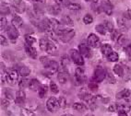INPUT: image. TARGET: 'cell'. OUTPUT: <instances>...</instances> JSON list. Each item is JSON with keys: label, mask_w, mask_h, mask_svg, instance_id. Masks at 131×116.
I'll use <instances>...</instances> for the list:
<instances>
[{"label": "cell", "mask_w": 131, "mask_h": 116, "mask_svg": "<svg viewBox=\"0 0 131 116\" xmlns=\"http://www.w3.org/2000/svg\"><path fill=\"white\" fill-rule=\"evenodd\" d=\"M46 108L47 110L51 112H54L56 111L60 108V105H59V100L54 97L49 98L46 101Z\"/></svg>", "instance_id": "1"}, {"label": "cell", "mask_w": 131, "mask_h": 116, "mask_svg": "<svg viewBox=\"0 0 131 116\" xmlns=\"http://www.w3.org/2000/svg\"><path fill=\"white\" fill-rule=\"evenodd\" d=\"M70 57L73 60V62L78 65H84V59L82 57V54L76 49L70 50Z\"/></svg>", "instance_id": "2"}, {"label": "cell", "mask_w": 131, "mask_h": 116, "mask_svg": "<svg viewBox=\"0 0 131 116\" xmlns=\"http://www.w3.org/2000/svg\"><path fill=\"white\" fill-rule=\"evenodd\" d=\"M7 82L10 85H15L19 79V71H17L15 69H10L7 71Z\"/></svg>", "instance_id": "3"}, {"label": "cell", "mask_w": 131, "mask_h": 116, "mask_svg": "<svg viewBox=\"0 0 131 116\" xmlns=\"http://www.w3.org/2000/svg\"><path fill=\"white\" fill-rule=\"evenodd\" d=\"M74 36H75V31L70 29V30H66L62 34L59 35L58 37L61 42H63L64 43H67V42H70L71 40L74 38Z\"/></svg>", "instance_id": "4"}, {"label": "cell", "mask_w": 131, "mask_h": 116, "mask_svg": "<svg viewBox=\"0 0 131 116\" xmlns=\"http://www.w3.org/2000/svg\"><path fill=\"white\" fill-rule=\"evenodd\" d=\"M106 77V71L103 68H97L94 72V76L92 77L94 81L96 82H102L104 80Z\"/></svg>", "instance_id": "5"}, {"label": "cell", "mask_w": 131, "mask_h": 116, "mask_svg": "<svg viewBox=\"0 0 131 116\" xmlns=\"http://www.w3.org/2000/svg\"><path fill=\"white\" fill-rule=\"evenodd\" d=\"M87 44L90 45L91 47H93V48H96L100 45V39L96 34L94 33H91L89 35V37L87 39Z\"/></svg>", "instance_id": "6"}, {"label": "cell", "mask_w": 131, "mask_h": 116, "mask_svg": "<svg viewBox=\"0 0 131 116\" xmlns=\"http://www.w3.org/2000/svg\"><path fill=\"white\" fill-rule=\"evenodd\" d=\"M7 35H8V37L10 38V40H11V42H15V41L18 39V37H19L18 29H17L15 26L12 25V24H11V26L7 27Z\"/></svg>", "instance_id": "7"}, {"label": "cell", "mask_w": 131, "mask_h": 116, "mask_svg": "<svg viewBox=\"0 0 131 116\" xmlns=\"http://www.w3.org/2000/svg\"><path fill=\"white\" fill-rule=\"evenodd\" d=\"M13 7L18 13H24L27 7L22 0H13Z\"/></svg>", "instance_id": "8"}, {"label": "cell", "mask_w": 131, "mask_h": 116, "mask_svg": "<svg viewBox=\"0 0 131 116\" xmlns=\"http://www.w3.org/2000/svg\"><path fill=\"white\" fill-rule=\"evenodd\" d=\"M102 9L106 15L110 16L113 14V6L109 0H103L102 2Z\"/></svg>", "instance_id": "9"}, {"label": "cell", "mask_w": 131, "mask_h": 116, "mask_svg": "<svg viewBox=\"0 0 131 116\" xmlns=\"http://www.w3.org/2000/svg\"><path fill=\"white\" fill-rule=\"evenodd\" d=\"M79 51L81 53L82 55L85 56L86 58H91V52L90 48L88 47V44L86 43H81L79 45Z\"/></svg>", "instance_id": "10"}, {"label": "cell", "mask_w": 131, "mask_h": 116, "mask_svg": "<svg viewBox=\"0 0 131 116\" xmlns=\"http://www.w3.org/2000/svg\"><path fill=\"white\" fill-rule=\"evenodd\" d=\"M16 104L17 105H23L26 101V96H25V92H24L22 89L20 90L17 91V94H16Z\"/></svg>", "instance_id": "11"}, {"label": "cell", "mask_w": 131, "mask_h": 116, "mask_svg": "<svg viewBox=\"0 0 131 116\" xmlns=\"http://www.w3.org/2000/svg\"><path fill=\"white\" fill-rule=\"evenodd\" d=\"M75 76H76V79L79 84H81L84 82L85 80V75H84V70L82 69L81 67H78L76 68L75 71Z\"/></svg>", "instance_id": "12"}, {"label": "cell", "mask_w": 131, "mask_h": 116, "mask_svg": "<svg viewBox=\"0 0 131 116\" xmlns=\"http://www.w3.org/2000/svg\"><path fill=\"white\" fill-rule=\"evenodd\" d=\"M116 108L119 111H126V112H128V111H130V110H131L130 103H129L127 100L123 101V102H118V103L116 104Z\"/></svg>", "instance_id": "13"}, {"label": "cell", "mask_w": 131, "mask_h": 116, "mask_svg": "<svg viewBox=\"0 0 131 116\" xmlns=\"http://www.w3.org/2000/svg\"><path fill=\"white\" fill-rule=\"evenodd\" d=\"M45 52H46L50 55H57V48L54 45V43H53L51 41L48 42V44H47L46 49H45Z\"/></svg>", "instance_id": "14"}, {"label": "cell", "mask_w": 131, "mask_h": 116, "mask_svg": "<svg viewBox=\"0 0 131 116\" xmlns=\"http://www.w3.org/2000/svg\"><path fill=\"white\" fill-rule=\"evenodd\" d=\"M25 51H26V53H27V54H28L30 58H32V59H36V58H37V56H38L37 52H36L35 48L32 47V45H29V44L26 43Z\"/></svg>", "instance_id": "15"}, {"label": "cell", "mask_w": 131, "mask_h": 116, "mask_svg": "<svg viewBox=\"0 0 131 116\" xmlns=\"http://www.w3.org/2000/svg\"><path fill=\"white\" fill-rule=\"evenodd\" d=\"M42 87L40 81L36 78L30 79V84H29V88H30V90L32 91H39L40 88Z\"/></svg>", "instance_id": "16"}, {"label": "cell", "mask_w": 131, "mask_h": 116, "mask_svg": "<svg viewBox=\"0 0 131 116\" xmlns=\"http://www.w3.org/2000/svg\"><path fill=\"white\" fill-rule=\"evenodd\" d=\"M30 21H31V23L35 26L39 30H41V31H45V26L42 20H40V19H31Z\"/></svg>", "instance_id": "17"}, {"label": "cell", "mask_w": 131, "mask_h": 116, "mask_svg": "<svg viewBox=\"0 0 131 116\" xmlns=\"http://www.w3.org/2000/svg\"><path fill=\"white\" fill-rule=\"evenodd\" d=\"M33 10H34V13H35L36 17L39 18V17L42 16L45 14V9L43 7H42V4H39V3H35L34 6H33Z\"/></svg>", "instance_id": "18"}, {"label": "cell", "mask_w": 131, "mask_h": 116, "mask_svg": "<svg viewBox=\"0 0 131 116\" xmlns=\"http://www.w3.org/2000/svg\"><path fill=\"white\" fill-rule=\"evenodd\" d=\"M131 95V91L129 90V89H127V88H125V89H123L122 91H120V92H118L116 94V98L118 99V100H122V99H127V98H129Z\"/></svg>", "instance_id": "19"}, {"label": "cell", "mask_w": 131, "mask_h": 116, "mask_svg": "<svg viewBox=\"0 0 131 116\" xmlns=\"http://www.w3.org/2000/svg\"><path fill=\"white\" fill-rule=\"evenodd\" d=\"M48 11H49V13L52 15H58L61 12V7L58 4L51 5L48 7Z\"/></svg>", "instance_id": "20"}, {"label": "cell", "mask_w": 131, "mask_h": 116, "mask_svg": "<svg viewBox=\"0 0 131 116\" xmlns=\"http://www.w3.org/2000/svg\"><path fill=\"white\" fill-rule=\"evenodd\" d=\"M101 52L103 53V54H104L105 56L109 55L111 53L113 52L112 47H111L110 44L108 43H103V45L101 46Z\"/></svg>", "instance_id": "21"}, {"label": "cell", "mask_w": 131, "mask_h": 116, "mask_svg": "<svg viewBox=\"0 0 131 116\" xmlns=\"http://www.w3.org/2000/svg\"><path fill=\"white\" fill-rule=\"evenodd\" d=\"M12 25L15 26L17 29L20 28L21 26L23 25V19H21L19 16H14L12 19Z\"/></svg>", "instance_id": "22"}, {"label": "cell", "mask_w": 131, "mask_h": 116, "mask_svg": "<svg viewBox=\"0 0 131 116\" xmlns=\"http://www.w3.org/2000/svg\"><path fill=\"white\" fill-rule=\"evenodd\" d=\"M57 79L60 84H65L68 81V75L66 72H58L57 73Z\"/></svg>", "instance_id": "23"}, {"label": "cell", "mask_w": 131, "mask_h": 116, "mask_svg": "<svg viewBox=\"0 0 131 116\" xmlns=\"http://www.w3.org/2000/svg\"><path fill=\"white\" fill-rule=\"evenodd\" d=\"M19 74L20 75L21 77H28L29 75L30 74V69L27 66H20L19 69Z\"/></svg>", "instance_id": "24"}, {"label": "cell", "mask_w": 131, "mask_h": 116, "mask_svg": "<svg viewBox=\"0 0 131 116\" xmlns=\"http://www.w3.org/2000/svg\"><path fill=\"white\" fill-rule=\"evenodd\" d=\"M114 73H115V75H117L118 77H123L124 76V69H123V67H122L121 65H115V66H114Z\"/></svg>", "instance_id": "25"}, {"label": "cell", "mask_w": 131, "mask_h": 116, "mask_svg": "<svg viewBox=\"0 0 131 116\" xmlns=\"http://www.w3.org/2000/svg\"><path fill=\"white\" fill-rule=\"evenodd\" d=\"M107 57V60L110 61V62H116V61L119 60V55L118 53H115V52H112V53L109 54V55L106 56Z\"/></svg>", "instance_id": "26"}, {"label": "cell", "mask_w": 131, "mask_h": 116, "mask_svg": "<svg viewBox=\"0 0 131 116\" xmlns=\"http://www.w3.org/2000/svg\"><path fill=\"white\" fill-rule=\"evenodd\" d=\"M73 109L78 111H84L86 110V106L83 103H80V102H75L73 104Z\"/></svg>", "instance_id": "27"}, {"label": "cell", "mask_w": 131, "mask_h": 116, "mask_svg": "<svg viewBox=\"0 0 131 116\" xmlns=\"http://www.w3.org/2000/svg\"><path fill=\"white\" fill-rule=\"evenodd\" d=\"M68 8L69 10H72V11H78V10H80L81 8L80 4H77V3H69L67 5Z\"/></svg>", "instance_id": "28"}, {"label": "cell", "mask_w": 131, "mask_h": 116, "mask_svg": "<svg viewBox=\"0 0 131 116\" xmlns=\"http://www.w3.org/2000/svg\"><path fill=\"white\" fill-rule=\"evenodd\" d=\"M104 27H105V29H106V30H107L108 32H113L114 31V24L112 23V21H110V20H105V22H104Z\"/></svg>", "instance_id": "29"}, {"label": "cell", "mask_w": 131, "mask_h": 116, "mask_svg": "<svg viewBox=\"0 0 131 116\" xmlns=\"http://www.w3.org/2000/svg\"><path fill=\"white\" fill-rule=\"evenodd\" d=\"M47 91H48V87L46 86V85H42V87L40 88V89H39V96H40V98H43L45 95H46Z\"/></svg>", "instance_id": "30"}, {"label": "cell", "mask_w": 131, "mask_h": 116, "mask_svg": "<svg viewBox=\"0 0 131 116\" xmlns=\"http://www.w3.org/2000/svg\"><path fill=\"white\" fill-rule=\"evenodd\" d=\"M127 42H128V40L124 35H120L118 40H117V43L119 44V45H122V46H125Z\"/></svg>", "instance_id": "31"}, {"label": "cell", "mask_w": 131, "mask_h": 116, "mask_svg": "<svg viewBox=\"0 0 131 116\" xmlns=\"http://www.w3.org/2000/svg\"><path fill=\"white\" fill-rule=\"evenodd\" d=\"M29 84H30V80H28V79H26V78H22L19 80V87L21 88V89H23V88L29 87Z\"/></svg>", "instance_id": "32"}, {"label": "cell", "mask_w": 131, "mask_h": 116, "mask_svg": "<svg viewBox=\"0 0 131 116\" xmlns=\"http://www.w3.org/2000/svg\"><path fill=\"white\" fill-rule=\"evenodd\" d=\"M62 23L65 24L67 26H73V21L72 19L69 18L68 16H64L62 17Z\"/></svg>", "instance_id": "33"}, {"label": "cell", "mask_w": 131, "mask_h": 116, "mask_svg": "<svg viewBox=\"0 0 131 116\" xmlns=\"http://www.w3.org/2000/svg\"><path fill=\"white\" fill-rule=\"evenodd\" d=\"M95 30H97V32H99L102 35H105L106 31H107L106 29H105V27H104V25H101V24H99V25L96 26Z\"/></svg>", "instance_id": "34"}, {"label": "cell", "mask_w": 131, "mask_h": 116, "mask_svg": "<svg viewBox=\"0 0 131 116\" xmlns=\"http://www.w3.org/2000/svg\"><path fill=\"white\" fill-rule=\"evenodd\" d=\"M25 41H26V43L29 44V45H32L34 42H36V39L32 36H30V35H25Z\"/></svg>", "instance_id": "35"}, {"label": "cell", "mask_w": 131, "mask_h": 116, "mask_svg": "<svg viewBox=\"0 0 131 116\" xmlns=\"http://www.w3.org/2000/svg\"><path fill=\"white\" fill-rule=\"evenodd\" d=\"M91 9L93 10V11H95L96 13H100L101 11H103L102 6L99 5L98 3H92V4H91Z\"/></svg>", "instance_id": "36"}, {"label": "cell", "mask_w": 131, "mask_h": 116, "mask_svg": "<svg viewBox=\"0 0 131 116\" xmlns=\"http://www.w3.org/2000/svg\"><path fill=\"white\" fill-rule=\"evenodd\" d=\"M48 40L45 39V38H42V39L40 40V48L42 49V51H45V49H46L47 44H48Z\"/></svg>", "instance_id": "37"}, {"label": "cell", "mask_w": 131, "mask_h": 116, "mask_svg": "<svg viewBox=\"0 0 131 116\" xmlns=\"http://www.w3.org/2000/svg\"><path fill=\"white\" fill-rule=\"evenodd\" d=\"M9 13H10L9 7H8L7 5H4V4H2V5H1V14L8 15Z\"/></svg>", "instance_id": "38"}, {"label": "cell", "mask_w": 131, "mask_h": 116, "mask_svg": "<svg viewBox=\"0 0 131 116\" xmlns=\"http://www.w3.org/2000/svg\"><path fill=\"white\" fill-rule=\"evenodd\" d=\"M83 21H84L85 24H91L92 23V21H93V18H92V16L90 14H87L84 16V18H83Z\"/></svg>", "instance_id": "39"}, {"label": "cell", "mask_w": 131, "mask_h": 116, "mask_svg": "<svg viewBox=\"0 0 131 116\" xmlns=\"http://www.w3.org/2000/svg\"><path fill=\"white\" fill-rule=\"evenodd\" d=\"M20 114H21V116H35L32 111L28 109H22L21 110Z\"/></svg>", "instance_id": "40"}, {"label": "cell", "mask_w": 131, "mask_h": 116, "mask_svg": "<svg viewBox=\"0 0 131 116\" xmlns=\"http://www.w3.org/2000/svg\"><path fill=\"white\" fill-rule=\"evenodd\" d=\"M8 105H9V100L8 99H7V98H5V99H2L1 100V107H2L3 110H6L8 107Z\"/></svg>", "instance_id": "41"}, {"label": "cell", "mask_w": 131, "mask_h": 116, "mask_svg": "<svg viewBox=\"0 0 131 116\" xmlns=\"http://www.w3.org/2000/svg\"><path fill=\"white\" fill-rule=\"evenodd\" d=\"M106 76H107V78H108V81H109V83L114 84V83H115V82H116V80H115V78L114 77L113 74L110 72V71H109V70L106 72Z\"/></svg>", "instance_id": "42"}, {"label": "cell", "mask_w": 131, "mask_h": 116, "mask_svg": "<svg viewBox=\"0 0 131 116\" xmlns=\"http://www.w3.org/2000/svg\"><path fill=\"white\" fill-rule=\"evenodd\" d=\"M50 89H51L52 92L54 93V94L59 92L58 87L56 86V84H54V82H51V84H50Z\"/></svg>", "instance_id": "43"}, {"label": "cell", "mask_w": 131, "mask_h": 116, "mask_svg": "<svg viewBox=\"0 0 131 116\" xmlns=\"http://www.w3.org/2000/svg\"><path fill=\"white\" fill-rule=\"evenodd\" d=\"M40 61H41V63L45 65V66L48 65V64L50 63V61L51 60H49V58L46 57V56H42V57H40Z\"/></svg>", "instance_id": "44"}, {"label": "cell", "mask_w": 131, "mask_h": 116, "mask_svg": "<svg viewBox=\"0 0 131 116\" xmlns=\"http://www.w3.org/2000/svg\"><path fill=\"white\" fill-rule=\"evenodd\" d=\"M58 100H59V105H60V108H65L66 105H67V100H66V98L60 97L58 99Z\"/></svg>", "instance_id": "45"}, {"label": "cell", "mask_w": 131, "mask_h": 116, "mask_svg": "<svg viewBox=\"0 0 131 116\" xmlns=\"http://www.w3.org/2000/svg\"><path fill=\"white\" fill-rule=\"evenodd\" d=\"M119 36H120V34L117 30H114V31L112 32V40L114 41V42H117V40H118Z\"/></svg>", "instance_id": "46"}, {"label": "cell", "mask_w": 131, "mask_h": 116, "mask_svg": "<svg viewBox=\"0 0 131 116\" xmlns=\"http://www.w3.org/2000/svg\"><path fill=\"white\" fill-rule=\"evenodd\" d=\"M62 64H63V67H66V66L69 64V58H68L67 55L62 57Z\"/></svg>", "instance_id": "47"}, {"label": "cell", "mask_w": 131, "mask_h": 116, "mask_svg": "<svg viewBox=\"0 0 131 116\" xmlns=\"http://www.w3.org/2000/svg\"><path fill=\"white\" fill-rule=\"evenodd\" d=\"M117 24H118V26H119V28L121 29V30H123V29H124L125 30H127V26H126L122 20H120V19H117Z\"/></svg>", "instance_id": "48"}, {"label": "cell", "mask_w": 131, "mask_h": 116, "mask_svg": "<svg viewBox=\"0 0 131 116\" xmlns=\"http://www.w3.org/2000/svg\"><path fill=\"white\" fill-rule=\"evenodd\" d=\"M7 19L4 18V17H2V18H1V30H3L7 27Z\"/></svg>", "instance_id": "49"}, {"label": "cell", "mask_w": 131, "mask_h": 116, "mask_svg": "<svg viewBox=\"0 0 131 116\" xmlns=\"http://www.w3.org/2000/svg\"><path fill=\"white\" fill-rule=\"evenodd\" d=\"M88 88H89L90 89H91V90H97V88H98V85H97L96 83H92V82H91V83L89 84Z\"/></svg>", "instance_id": "50"}, {"label": "cell", "mask_w": 131, "mask_h": 116, "mask_svg": "<svg viewBox=\"0 0 131 116\" xmlns=\"http://www.w3.org/2000/svg\"><path fill=\"white\" fill-rule=\"evenodd\" d=\"M0 39H1V44H2V45H5V46H7V44H8L7 38H6L4 35H0Z\"/></svg>", "instance_id": "51"}, {"label": "cell", "mask_w": 131, "mask_h": 116, "mask_svg": "<svg viewBox=\"0 0 131 116\" xmlns=\"http://www.w3.org/2000/svg\"><path fill=\"white\" fill-rule=\"evenodd\" d=\"M4 93H5V95H6V98L7 99H8V100H12L13 99V96H12V93L10 92L9 90H5L4 91Z\"/></svg>", "instance_id": "52"}, {"label": "cell", "mask_w": 131, "mask_h": 116, "mask_svg": "<svg viewBox=\"0 0 131 116\" xmlns=\"http://www.w3.org/2000/svg\"><path fill=\"white\" fill-rule=\"evenodd\" d=\"M126 57L129 61H131V49L126 47Z\"/></svg>", "instance_id": "53"}, {"label": "cell", "mask_w": 131, "mask_h": 116, "mask_svg": "<svg viewBox=\"0 0 131 116\" xmlns=\"http://www.w3.org/2000/svg\"><path fill=\"white\" fill-rule=\"evenodd\" d=\"M125 17H126L127 19L131 20V10H127V11L125 13Z\"/></svg>", "instance_id": "54"}, {"label": "cell", "mask_w": 131, "mask_h": 116, "mask_svg": "<svg viewBox=\"0 0 131 116\" xmlns=\"http://www.w3.org/2000/svg\"><path fill=\"white\" fill-rule=\"evenodd\" d=\"M115 110H117L116 105H111V106H109V108H108V111H115Z\"/></svg>", "instance_id": "55"}, {"label": "cell", "mask_w": 131, "mask_h": 116, "mask_svg": "<svg viewBox=\"0 0 131 116\" xmlns=\"http://www.w3.org/2000/svg\"><path fill=\"white\" fill-rule=\"evenodd\" d=\"M118 116H127V114H126V111H120L119 112H118Z\"/></svg>", "instance_id": "56"}, {"label": "cell", "mask_w": 131, "mask_h": 116, "mask_svg": "<svg viewBox=\"0 0 131 116\" xmlns=\"http://www.w3.org/2000/svg\"><path fill=\"white\" fill-rule=\"evenodd\" d=\"M46 0H33V2L39 3V4H45Z\"/></svg>", "instance_id": "57"}, {"label": "cell", "mask_w": 131, "mask_h": 116, "mask_svg": "<svg viewBox=\"0 0 131 116\" xmlns=\"http://www.w3.org/2000/svg\"><path fill=\"white\" fill-rule=\"evenodd\" d=\"M54 1L56 3V4H58V5H61V4L65 3V0H54Z\"/></svg>", "instance_id": "58"}, {"label": "cell", "mask_w": 131, "mask_h": 116, "mask_svg": "<svg viewBox=\"0 0 131 116\" xmlns=\"http://www.w3.org/2000/svg\"><path fill=\"white\" fill-rule=\"evenodd\" d=\"M99 0H92V3H98Z\"/></svg>", "instance_id": "59"}, {"label": "cell", "mask_w": 131, "mask_h": 116, "mask_svg": "<svg viewBox=\"0 0 131 116\" xmlns=\"http://www.w3.org/2000/svg\"><path fill=\"white\" fill-rule=\"evenodd\" d=\"M62 116H72V115H69V114H64V115Z\"/></svg>", "instance_id": "60"}, {"label": "cell", "mask_w": 131, "mask_h": 116, "mask_svg": "<svg viewBox=\"0 0 131 116\" xmlns=\"http://www.w3.org/2000/svg\"><path fill=\"white\" fill-rule=\"evenodd\" d=\"M86 2H89V1H92V0H85Z\"/></svg>", "instance_id": "61"}, {"label": "cell", "mask_w": 131, "mask_h": 116, "mask_svg": "<svg viewBox=\"0 0 131 116\" xmlns=\"http://www.w3.org/2000/svg\"><path fill=\"white\" fill-rule=\"evenodd\" d=\"M86 116H93V115H91V114H88V115H86Z\"/></svg>", "instance_id": "62"}]
</instances>
